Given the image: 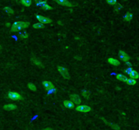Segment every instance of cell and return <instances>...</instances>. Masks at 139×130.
<instances>
[{
	"label": "cell",
	"mask_w": 139,
	"mask_h": 130,
	"mask_svg": "<svg viewBox=\"0 0 139 130\" xmlns=\"http://www.w3.org/2000/svg\"><path fill=\"white\" fill-rule=\"evenodd\" d=\"M29 22H20V21H16L14 22L13 25L11 27V31L12 32H16L21 29H25L27 28L29 26Z\"/></svg>",
	"instance_id": "cell-1"
},
{
	"label": "cell",
	"mask_w": 139,
	"mask_h": 130,
	"mask_svg": "<svg viewBox=\"0 0 139 130\" xmlns=\"http://www.w3.org/2000/svg\"><path fill=\"white\" fill-rule=\"evenodd\" d=\"M8 98H10V100H23V97L20 96V94H19L17 92H15V91H9L8 93Z\"/></svg>",
	"instance_id": "cell-2"
},
{
	"label": "cell",
	"mask_w": 139,
	"mask_h": 130,
	"mask_svg": "<svg viewBox=\"0 0 139 130\" xmlns=\"http://www.w3.org/2000/svg\"><path fill=\"white\" fill-rule=\"evenodd\" d=\"M58 72L60 73V74L65 79H69L70 75L69 73V71L65 67H63L62 66H58Z\"/></svg>",
	"instance_id": "cell-3"
},
{
	"label": "cell",
	"mask_w": 139,
	"mask_h": 130,
	"mask_svg": "<svg viewBox=\"0 0 139 130\" xmlns=\"http://www.w3.org/2000/svg\"><path fill=\"white\" fill-rule=\"evenodd\" d=\"M35 18H37L39 20V22H40V23L42 24H50L52 22V20L49 18L45 17V16H43L38 15V14H36L35 15Z\"/></svg>",
	"instance_id": "cell-4"
},
{
	"label": "cell",
	"mask_w": 139,
	"mask_h": 130,
	"mask_svg": "<svg viewBox=\"0 0 139 130\" xmlns=\"http://www.w3.org/2000/svg\"><path fill=\"white\" fill-rule=\"evenodd\" d=\"M76 111L82 113H88L91 111V107L87 105H79L78 107H76Z\"/></svg>",
	"instance_id": "cell-5"
},
{
	"label": "cell",
	"mask_w": 139,
	"mask_h": 130,
	"mask_svg": "<svg viewBox=\"0 0 139 130\" xmlns=\"http://www.w3.org/2000/svg\"><path fill=\"white\" fill-rule=\"evenodd\" d=\"M119 56H120V58L121 60L123 61V62H127L129 61L130 60V56L127 55V54L126 52H125L123 50H120L119 52Z\"/></svg>",
	"instance_id": "cell-6"
},
{
	"label": "cell",
	"mask_w": 139,
	"mask_h": 130,
	"mask_svg": "<svg viewBox=\"0 0 139 130\" xmlns=\"http://www.w3.org/2000/svg\"><path fill=\"white\" fill-rule=\"evenodd\" d=\"M42 85L44 86V88L46 89L47 91H51L53 89H54V85L52 84V82L49 81H44L42 82Z\"/></svg>",
	"instance_id": "cell-7"
},
{
	"label": "cell",
	"mask_w": 139,
	"mask_h": 130,
	"mask_svg": "<svg viewBox=\"0 0 139 130\" xmlns=\"http://www.w3.org/2000/svg\"><path fill=\"white\" fill-rule=\"evenodd\" d=\"M71 100H72V102L73 104H79L81 103V100L80 99V98L78 95L77 94H71L70 96Z\"/></svg>",
	"instance_id": "cell-8"
},
{
	"label": "cell",
	"mask_w": 139,
	"mask_h": 130,
	"mask_svg": "<svg viewBox=\"0 0 139 130\" xmlns=\"http://www.w3.org/2000/svg\"><path fill=\"white\" fill-rule=\"evenodd\" d=\"M56 2L57 4L63 6H67V7H73V4L71 2H68L67 0H56Z\"/></svg>",
	"instance_id": "cell-9"
},
{
	"label": "cell",
	"mask_w": 139,
	"mask_h": 130,
	"mask_svg": "<svg viewBox=\"0 0 139 130\" xmlns=\"http://www.w3.org/2000/svg\"><path fill=\"white\" fill-rule=\"evenodd\" d=\"M3 109L6 111H14L17 109V106L14 104H8L4 105Z\"/></svg>",
	"instance_id": "cell-10"
},
{
	"label": "cell",
	"mask_w": 139,
	"mask_h": 130,
	"mask_svg": "<svg viewBox=\"0 0 139 130\" xmlns=\"http://www.w3.org/2000/svg\"><path fill=\"white\" fill-rule=\"evenodd\" d=\"M108 62L111 65H113V66H117L120 64V62L118 60L115 59V58H108L107 60Z\"/></svg>",
	"instance_id": "cell-11"
},
{
	"label": "cell",
	"mask_w": 139,
	"mask_h": 130,
	"mask_svg": "<svg viewBox=\"0 0 139 130\" xmlns=\"http://www.w3.org/2000/svg\"><path fill=\"white\" fill-rule=\"evenodd\" d=\"M63 104L66 108L69 109H73L74 107H75V104H74L71 101H69V100H65L63 102Z\"/></svg>",
	"instance_id": "cell-12"
},
{
	"label": "cell",
	"mask_w": 139,
	"mask_h": 130,
	"mask_svg": "<svg viewBox=\"0 0 139 130\" xmlns=\"http://www.w3.org/2000/svg\"><path fill=\"white\" fill-rule=\"evenodd\" d=\"M129 75L130 77V79H136L139 78V73L136 70H132V72L129 74Z\"/></svg>",
	"instance_id": "cell-13"
},
{
	"label": "cell",
	"mask_w": 139,
	"mask_h": 130,
	"mask_svg": "<svg viewBox=\"0 0 139 130\" xmlns=\"http://www.w3.org/2000/svg\"><path fill=\"white\" fill-rule=\"evenodd\" d=\"M31 61L33 62V64H35L36 66H39V67H41V68H42L44 67V64L41 62L39 60H37L36 58H31Z\"/></svg>",
	"instance_id": "cell-14"
},
{
	"label": "cell",
	"mask_w": 139,
	"mask_h": 130,
	"mask_svg": "<svg viewBox=\"0 0 139 130\" xmlns=\"http://www.w3.org/2000/svg\"><path fill=\"white\" fill-rule=\"evenodd\" d=\"M103 120H104V123H105L106 125H109V126H110L111 128L113 129L114 130H120V127L118 125L114 124V123H109V122H107V121H106L104 120V119H103Z\"/></svg>",
	"instance_id": "cell-15"
},
{
	"label": "cell",
	"mask_w": 139,
	"mask_h": 130,
	"mask_svg": "<svg viewBox=\"0 0 139 130\" xmlns=\"http://www.w3.org/2000/svg\"><path fill=\"white\" fill-rule=\"evenodd\" d=\"M116 79L119 80V81H121L123 82H126V81L127 80V77L124 76V75H122V74H117V75H116Z\"/></svg>",
	"instance_id": "cell-16"
},
{
	"label": "cell",
	"mask_w": 139,
	"mask_h": 130,
	"mask_svg": "<svg viewBox=\"0 0 139 130\" xmlns=\"http://www.w3.org/2000/svg\"><path fill=\"white\" fill-rule=\"evenodd\" d=\"M132 18H133V15H132V14H131L130 12H127V13H126L124 17V20L127 22L131 21L132 20Z\"/></svg>",
	"instance_id": "cell-17"
},
{
	"label": "cell",
	"mask_w": 139,
	"mask_h": 130,
	"mask_svg": "<svg viewBox=\"0 0 139 130\" xmlns=\"http://www.w3.org/2000/svg\"><path fill=\"white\" fill-rule=\"evenodd\" d=\"M20 2V4H22L24 6H26V7H29L32 4V2L30 0H22Z\"/></svg>",
	"instance_id": "cell-18"
},
{
	"label": "cell",
	"mask_w": 139,
	"mask_h": 130,
	"mask_svg": "<svg viewBox=\"0 0 139 130\" xmlns=\"http://www.w3.org/2000/svg\"><path fill=\"white\" fill-rule=\"evenodd\" d=\"M33 27L34 29H44L45 27V26L44 24L40 23V22H38V23H35L33 25Z\"/></svg>",
	"instance_id": "cell-19"
},
{
	"label": "cell",
	"mask_w": 139,
	"mask_h": 130,
	"mask_svg": "<svg viewBox=\"0 0 139 130\" xmlns=\"http://www.w3.org/2000/svg\"><path fill=\"white\" fill-rule=\"evenodd\" d=\"M4 10L6 13H8L9 14H14V10H12V8H10L9 6H6L4 8Z\"/></svg>",
	"instance_id": "cell-20"
},
{
	"label": "cell",
	"mask_w": 139,
	"mask_h": 130,
	"mask_svg": "<svg viewBox=\"0 0 139 130\" xmlns=\"http://www.w3.org/2000/svg\"><path fill=\"white\" fill-rule=\"evenodd\" d=\"M126 84L130 85V86H134L136 84V81L135 79H127V80L126 82Z\"/></svg>",
	"instance_id": "cell-21"
},
{
	"label": "cell",
	"mask_w": 139,
	"mask_h": 130,
	"mask_svg": "<svg viewBox=\"0 0 139 130\" xmlns=\"http://www.w3.org/2000/svg\"><path fill=\"white\" fill-rule=\"evenodd\" d=\"M36 6H41L42 7L44 4H47L46 1H35V2Z\"/></svg>",
	"instance_id": "cell-22"
},
{
	"label": "cell",
	"mask_w": 139,
	"mask_h": 130,
	"mask_svg": "<svg viewBox=\"0 0 139 130\" xmlns=\"http://www.w3.org/2000/svg\"><path fill=\"white\" fill-rule=\"evenodd\" d=\"M27 86L29 87V89H30V90H31V91H36V90H37V87H36V86L33 84H31V83L28 84Z\"/></svg>",
	"instance_id": "cell-23"
},
{
	"label": "cell",
	"mask_w": 139,
	"mask_h": 130,
	"mask_svg": "<svg viewBox=\"0 0 139 130\" xmlns=\"http://www.w3.org/2000/svg\"><path fill=\"white\" fill-rule=\"evenodd\" d=\"M82 95H83V96L85 98H87V99H88L90 94V92H89L88 91L85 90V89H83V91H82Z\"/></svg>",
	"instance_id": "cell-24"
},
{
	"label": "cell",
	"mask_w": 139,
	"mask_h": 130,
	"mask_svg": "<svg viewBox=\"0 0 139 130\" xmlns=\"http://www.w3.org/2000/svg\"><path fill=\"white\" fill-rule=\"evenodd\" d=\"M122 8H123V6H122V4H116L115 8V10L116 12H120Z\"/></svg>",
	"instance_id": "cell-25"
},
{
	"label": "cell",
	"mask_w": 139,
	"mask_h": 130,
	"mask_svg": "<svg viewBox=\"0 0 139 130\" xmlns=\"http://www.w3.org/2000/svg\"><path fill=\"white\" fill-rule=\"evenodd\" d=\"M20 37H21L22 39H27L28 37H29V34L27 33V32H23V33H20L19 34Z\"/></svg>",
	"instance_id": "cell-26"
},
{
	"label": "cell",
	"mask_w": 139,
	"mask_h": 130,
	"mask_svg": "<svg viewBox=\"0 0 139 130\" xmlns=\"http://www.w3.org/2000/svg\"><path fill=\"white\" fill-rule=\"evenodd\" d=\"M42 9L43 10H48H48H52V8L50 6V5H48V4H44V5L42 6Z\"/></svg>",
	"instance_id": "cell-27"
},
{
	"label": "cell",
	"mask_w": 139,
	"mask_h": 130,
	"mask_svg": "<svg viewBox=\"0 0 139 130\" xmlns=\"http://www.w3.org/2000/svg\"><path fill=\"white\" fill-rule=\"evenodd\" d=\"M106 3L109 4L110 6H115L117 4V1H115V0H108V1H106Z\"/></svg>",
	"instance_id": "cell-28"
},
{
	"label": "cell",
	"mask_w": 139,
	"mask_h": 130,
	"mask_svg": "<svg viewBox=\"0 0 139 130\" xmlns=\"http://www.w3.org/2000/svg\"><path fill=\"white\" fill-rule=\"evenodd\" d=\"M132 68L129 67V68H126V70H125V73H127L129 75V74L132 72Z\"/></svg>",
	"instance_id": "cell-29"
},
{
	"label": "cell",
	"mask_w": 139,
	"mask_h": 130,
	"mask_svg": "<svg viewBox=\"0 0 139 130\" xmlns=\"http://www.w3.org/2000/svg\"><path fill=\"white\" fill-rule=\"evenodd\" d=\"M126 64L127 65V66H128L129 67H131L132 66V64H131V62H129V61H127V62H126Z\"/></svg>",
	"instance_id": "cell-30"
},
{
	"label": "cell",
	"mask_w": 139,
	"mask_h": 130,
	"mask_svg": "<svg viewBox=\"0 0 139 130\" xmlns=\"http://www.w3.org/2000/svg\"><path fill=\"white\" fill-rule=\"evenodd\" d=\"M43 130H52V129L51 128H50V127H48V128H46V129H43Z\"/></svg>",
	"instance_id": "cell-31"
},
{
	"label": "cell",
	"mask_w": 139,
	"mask_h": 130,
	"mask_svg": "<svg viewBox=\"0 0 139 130\" xmlns=\"http://www.w3.org/2000/svg\"><path fill=\"white\" fill-rule=\"evenodd\" d=\"M6 25L7 26V27H10V23H6Z\"/></svg>",
	"instance_id": "cell-32"
},
{
	"label": "cell",
	"mask_w": 139,
	"mask_h": 130,
	"mask_svg": "<svg viewBox=\"0 0 139 130\" xmlns=\"http://www.w3.org/2000/svg\"><path fill=\"white\" fill-rule=\"evenodd\" d=\"M2 47L1 46V45H0V52L2 51Z\"/></svg>",
	"instance_id": "cell-33"
}]
</instances>
